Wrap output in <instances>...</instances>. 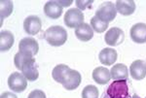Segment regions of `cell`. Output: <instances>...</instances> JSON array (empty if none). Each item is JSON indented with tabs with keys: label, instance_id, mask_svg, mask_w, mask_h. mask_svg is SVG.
Returning a JSON list of instances; mask_svg holds the SVG:
<instances>
[{
	"label": "cell",
	"instance_id": "cell-1",
	"mask_svg": "<svg viewBox=\"0 0 146 98\" xmlns=\"http://www.w3.org/2000/svg\"><path fill=\"white\" fill-rule=\"evenodd\" d=\"M45 39L51 46H62L67 40V32L63 27L58 25L51 26L45 31Z\"/></svg>",
	"mask_w": 146,
	"mask_h": 98
},
{
	"label": "cell",
	"instance_id": "cell-2",
	"mask_svg": "<svg viewBox=\"0 0 146 98\" xmlns=\"http://www.w3.org/2000/svg\"><path fill=\"white\" fill-rule=\"evenodd\" d=\"M116 16H117L116 6L110 1L103 2L96 12V17L98 18L102 22L107 23L114 20Z\"/></svg>",
	"mask_w": 146,
	"mask_h": 98
},
{
	"label": "cell",
	"instance_id": "cell-3",
	"mask_svg": "<svg viewBox=\"0 0 146 98\" xmlns=\"http://www.w3.org/2000/svg\"><path fill=\"white\" fill-rule=\"evenodd\" d=\"M109 98H129L127 81H114L106 89Z\"/></svg>",
	"mask_w": 146,
	"mask_h": 98
},
{
	"label": "cell",
	"instance_id": "cell-4",
	"mask_svg": "<svg viewBox=\"0 0 146 98\" xmlns=\"http://www.w3.org/2000/svg\"><path fill=\"white\" fill-rule=\"evenodd\" d=\"M84 22V14L78 8L69 9L64 15V23L68 28H77Z\"/></svg>",
	"mask_w": 146,
	"mask_h": 98
},
{
	"label": "cell",
	"instance_id": "cell-5",
	"mask_svg": "<svg viewBox=\"0 0 146 98\" xmlns=\"http://www.w3.org/2000/svg\"><path fill=\"white\" fill-rule=\"evenodd\" d=\"M8 86L15 92H22L27 87V80L19 72H14L8 78Z\"/></svg>",
	"mask_w": 146,
	"mask_h": 98
},
{
	"label": "cell",
	"instance_id": "cell-6",
	"mask_svg": "<svg viewBox=\"0 0 146 98\" xmlns=\"http://www.w3.org/2000/svg\"><path fill=\"white\" fill-rule=\"evenodd\" d=\"M19 50H20L21 53H27V55L33 57L38 53L39 45L34 38L25 37V38H23L19 43Z\"/></svg>",
	"mask_w": 146,
	"mask_h": 98
},
{
	"label": "cell",
	"instance_id": "cell-7",
	"mask_svg": "<svg viewBox=\"0 0 146 98\" xmlns=\"http://www.w3.org/2000/svg\"><path fill=\"white\" fill-rule=\"evenodd\" d=\"M125 39L123 30L118 27H112L108 29L104 36V41L109 46H118Z\"/></svg>",
	"mask_w": 146,
	"mask_h": 98
},
{
	"label": "cell",
	"instance_id": "cell-8",
	"mask_svg": "<svg viewBox=\"0 0 146 98\" xmlns=\"http://www.w3.org/2000/svg\"><path fill=\"white\" fill-rule=\"evenodd\" d=\"M42 27V22L39 17L37 16H29L23 22V28L25 31L29 35H36L39 33Z\"/></svg>",
	"mask_w": 146,
	"mask_h": 98
},
{
	"label": "cell",
	"instance_id": "cell-9",
	"mask_svg": "<svg viewBox=\"0 0 146 98\" xmlns=\"http://www.w3.org/2000/svg\"><path fill=\"white\" fill-rule=\"evenodd\" d=\"M131 38L135 43L143 44L146 42V24L143 22L135 23L131 26L129 31Z\"/></svg>",
	"mask_w": 146,
	"mask_h": 98
},
{
	"label": "cell",
	"instance_id": "cell-10",
	"mask_svg": "<svg viewBox=\"0 0 146 98\" xmlns=\"http://www.w3.org/2000/svg\"><path fill=\"white\" fill-rule=\"evenodd\" d=\"M82 82L81 74L76 70H70L68 74L65 77L64 81L62 83V86L67 90H74L80 86Z\"/></svg>",
	"mask_w": 146,
	"mask_h": 98
},
{
	"label": "cell",
	"instance_id": "cell-11",
	"mask_svg": "<svg viewBox=\"0 0 146 98\" xmlns=\"http://www.w3.org/2000/svg\"><path fill=\"white\" fill-rule=\"evenodd\" d=\"M22 73L25 77V79L29 82H34L38 79L39 72L38 69H37V64L34 58H31V59H29L23 64L22 68Z\"/></svg>",
	"mask_w": 146,
	"mask_h": 98
},
{
	"label": "cell",
	"instance_id": "cell-12",
	"mask_svg": "<svg viewBox=\"0 0 146 98\" xmlns=\"http://www.w3.org/2000/svg\"><path fill=\"white\" fill-rule=\"evenodd\" d=\"M129 73L133 79L140 81L146 77V62L143 60H135L131 64Z\"/></svg>",
	"mask_w": 146,
	"mask_h": 98
},
{
	"label": "cell",
	"instance_id": "cell-13",
	"mask_svg": "<svg viewBox=\"0 0 146 98\" xmlns=\"http://www.w3.org/2000/svg\"><path fill=\"white\" fill-rule=\"evenodd\" d=\"M44 13L50 18L58 20L62 14V6L58 1H48L44 6Z\"/></svg>",
	"mask_w": 146,
	"mask_h": 98
},
{
	"label": "cell",
	"instance_id": "cell-14",
	"mask_svg": "<svg viewBox=\"0 0 146 98\" xmlns=\"http://www.w3.org/2000/svg\"><path fill=\"white\" fill-rule=\"evenodd\" d=\"M110 75L114 81H127L129 77L128 67L123 63H117L110 70Z\"/></svg>",
	"mask_w": 146,
	"mask_h": 98
},
{
	"label": "cell",
	"instance_id": "cell-15",
	"mask_svg": "<svg viewBox=\"0 0 146 98\" xmlns=\"http://www.w3.org/2000/svg\"><path fill=\"white\" fill-rule=\"evenodd\" d=\"M118 55L117 52L114 49L111 48H105L100 53L98 58H100V61L103 65H106V66H110V65L114 64L115 61L117 60Z\"/></svg>",
	"mask_w": 146,
	"mask_h": 98
},
{
	"label": "cell",
	"instance_id": "cell-16",
	"mask_svg": "<svg viewBox=\"0 0 146 98\" xmlns=\"http://www.w3.org/2000/svg\"><path fill=\"white\" fill-rule=\"evenodd\" d=\"M93 79L98 85H106L111 79L110 71L106 67H96L93 71Z\"/></svg>",
	"mask_w": 146,
	"mask_h": 98
},
{
	"label": "cell",
	"instance_id": "cell-17",
	"mask_svg": "<svg viewBox=\"0 0 146 98\" xmlns=\"http://www.w3.org/2000/svg\"><path fill=\"white\" fill-rule=\"evenodd\" d=\"M115 6L118 13L123 16H129L135 11V3L133 0H118Z\"/></svg>",
	"mask_w": 146,
	"mask_h": 98
},
{
	"label": "cell",
	"instance_id": "cell-18",
	"mask_svg": "<svg viewBox=\"0 0 146 98\" xmlns=\"http://www.w3.org/2000/svg\"><path fill=\"white\" fill-rule=\"evenodd\" d=\"M75 35L79 40L88 42L94 37V29L88 23H82L79 27L75 29Z\"/></svg>",
	"mask_w": 146,
	"mask_h": 98
},
{
	"label": "cell",
	"instance_id": "cell-19",
	"mask_svg": "<svg viewBox=\"0 0 146 98\" xmlns=\"http://www.w3.org/2000/svg\"><path fill=\"white\" fill-rule=\"evenodd\" d=\"M14 35L8 30H4L0 33V51L2 53L8 52L14 45Z\"/></svg>",
	"mask_w": 146,
	"mask_h": 98
},
{
	"label": "cell",
	"instance_id": "cell-20",
	"mask_svg": "<svg viewBox=\"0 0 146 98\" xmlns=\"http://www.w3.org/2000/svg\"><path fill=\"white\" fill-rule=\"evenodd\" d=\"M69 67L65 64H58L56 65L55 68L53 69V72H52V76H53V79L55 80L56 83H60L62 85L63 81H64L65 77L68 74V72L70 71Z\"/></svg>",
	"mask_w": 146,
	"mask_h": 98
},
{
	"label": "cell",
	"instance_id": "cell-21",
	"mask_svg": "<svg viewBox=\"0 0 146 98\" xmlns=\"http://www.w3.org/2000/svg\"><path fill=\"white\" fill-rule=\"evenodd\" d=\"M108 24H109V23L102 22V20H100L98 18H96V16L91 18L92 28L94 29V31L98 32V33H102V32H104L105 30L108 28Z\"/></svg>",
	"mask_w": 146,
	"mask_h": 98
},
{
	"label": "cell",
	"instance_id": "cell-22",
	"mask_svg": "<svg viewBox=\"0 0 146 98\" xmlns=\"http://www.w3.org/2000/svg\"><path fill=\"white\" fill-rule=\"evenodd\" d=\"M1 9H0V14H1V20H3L5 18H8L13 12V2L9 0H2L0 2Z\"/></svg>",
	"mask_w": 146,
	"mask_h": 98
},
{
	"label": "cell",
	"instance_id": "cell-23",
	"mask_svg": "<svg viewBox=\"0 0 146 98\" xmlns=\"http://www.w3.org/2000/svg\"><path fill=\"white\" fill-rule=\"evenodd\" d=\"M31 58H33V57L27 55V53L19 52L16 53L15 57H14V63H15V66L17 67L19 70H22L23 64L27 61H28L29 59H31Z\"/></svg>",
	"mask_w": 146,
	"mask_h": 98
},
{
	"label": "cell",
	"instance_id": "cell-24",
	"mask_svg": "<svg viewBox=\"0 0 146 98\" xmlns=\"http://www.w3.org/2000/svg\"><path fill=\"white\" fill-rule=\"evenodd\" d=\"M98 95H100V92H98V87L95 86L89 85L82 90V98H98Z\"/></svg>",
	"mask_w": 146,
	"mask_h": 98
},
{
	"label": "cell",
	"instance_id": "cell-25",
	"mask_svg": "<svg viewBox=\"0 0 146 98\" xmlns=\"http://www.w3.org/2000/svg\"><path fill=\"white\" fill-rule=\"evenodd\" d=\"M27 98H46V94L43 90L35 89V90H32V91L28 94Z\"/></svg>",
	"mask_w": 146,
	"mask_h": 98
},
{
	"label": "cell",
	"instance_id": "cell-26",
	"mask_svg": "<svg viewBox=\"0 0 146 98\" xmlns=\"http://www.w3.org/2000/svg\"><path fill=\"white\" fill-rule=\"evenodd\" d=\"M93 0H89V1H81V0H77L76 1V5L78 7L79 10H84V9L90 7L93 4Z\"/></svg>",
	"mask_w": 146,
	"mask_h": 98
},
{
	"label": "cell",
	"instance_id": "cell-27",
	"mask_svg": "<svg viewBox=\"0 0 146 98\" xmlns=\"http://www.w3.org/2000/svg\"><path fill=\"white\" fill-rule=\"evenodd\" d=\"M0 98H18V97L16 96V95L14 94V93L7 91V92L2 93V94H1V97H0Z\"/></svg>",
	"mask_w": 146,
	"mask_h": 98
},
{
	"label": "cell",
	"instance_id": "cell-28",
	"mask_svg": "<svg viewBox=\"0 0 146 98\" xmlns=\"http://www.w3.org/2000/svg\"><path fill=\"white\" fill-rule=\"evenodd\" d=\"M58 2L63 7H68L72 4V0H69V1H58Z\"/></svg>",
	"mask_w": 146,
	"mask_h": 98
},
{
	"label": "cell",
	"instance_id": "cell-29",
	"mask_svg": "<svg viewBox=\"0 0 146 98\" xmlns=\"http://www.w3.org/2000/svg\"><path fill=\"white\" fill-rule=\"evenodd\" d=\"M131 98H140V97H139V96H137L136 94H133V97H131Z\"/></svg>",
	"mask_w": 146,
	"mask_h": 98
}]
</instances>
